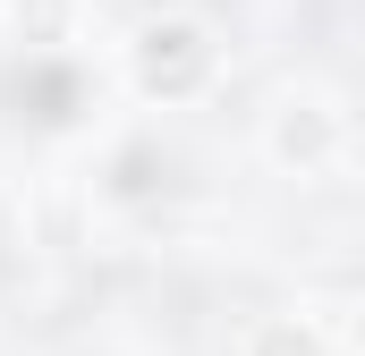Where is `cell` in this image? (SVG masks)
I'll use <instances>...</instances> for the list:
<instances>
[{
    "instance_id": "obj_1",
    "label": "cell",
    "mask_w": 365,
    "mask_h": 356,
    "mask_svg": "<svg viewBox=\"0 0 365 356\" xmlns=\"http://www.w3.org/2000/svg\"><path fill=\"white\" fill-rule=\"evenodd\" d=\"M128 77L145 102H195V93L221 77V43L204 17H145L136 43H128Z\"/></svg>"
},
{
    "instance_id": "obj_2",
    "label": "cell",
    "mask_w": 365,
    "mask_h": 356,
    "mask_svg": "<svg viewBox=\"0 0 365 356\" xmlns=\"http://www.w3.org/2000/svg\"><path fill=\"white\" fill-rule=\"evenodd\" d=\"M340 145H349V119L331 110V93H280L272 119H264V162L289 178H314L340 162Z\"/></svg>"
},
{
    "instance_id": "obj_3",
    "label": "cell",
    "mask_w": 365,
    "mask_h": 356,
    "mask_svg": "<svg viewBox=\"0 0 365 356\" xmlns=\"http://www.w3.org/2000/svg\"><path fill=\"white\" fill-rule=\"evenodd\" d=\"M17 102H34L26 119H43V127H68L86 93H77V77H68L60 60H26V77H17Z\"/></svg>"
},
{
    "instance_id": "obj_4",
    "label": "cell",
    "mask_w": 365,
    "mask_h": 356,
    "mask_svg": "<svg viewBox=\"0 0 365 356\" xmlns=\"http://www.w3.org/2000/svg\"><path fill=\"white\" fill-rule=\"evenodd\" d=\"M238 356H331V348H323V331H314V323L272 314V323H255V331H247V348H238Z\"/></svg>"
},
{
    "instance_id": "obj_5",
    "label": "cell",
    "mask_w": 365,
    "mask_h": 356,
    "mask_svg": "<svg viewBox=\"0 0 365 356\" xmlns=\"http://www.w3.org/2000/svg\"><path fill=\"white\" fill-rule=\"evenodd\" d=\"M162 145H128V153H119V162H110V195H119V204H136V195H153V187H162Z\"/></svg>"
},
{
    "instance_id": "obj_6",
    "label": "cell",
    "mask_w": 365,
    "mask_h": 356,
    "mask_svg": "<svg viewBox=\"0 0 365 356\" xmlns=\"http://www.w3.org/2000/svg\"><path fill=\"white\" fill-rule=\"evenodd\" d=\"M60 9H68V0H17V34L34 43V60L60 43Z\"/></svg>"
},
{
    "instance_id": "obj_7",
    "label": "cell",
    "mask_w": 365,
    "mask_h": 356,
    "mask_svg": "<svg viewBox=\"0 0 365 356\" xmlns=\"http://www.w3.org/2000/svg\"><path fill=\"white\" fill-rule=\"evenodd\" d=\"M349 348L365 356V305H357V314H349Z\"/></svg>"
}]
</instances>
